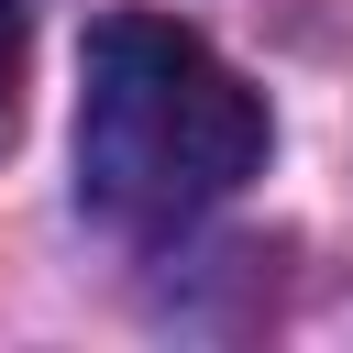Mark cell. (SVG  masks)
Returning <instances> with one entry per match:
<instances>
[{
	"mask_svg": "<svg viewBox=\"0 0 353 353\" xmlns=\"http://www.w3.org/2000/svg\"><path fill=\"white\" fill-rule=\"evenodd\" d=\"M265 176V99L165 11H110L77 66V199L121 232H176Z\"/></svg>",
	"mask_w": 353,
	"mask_h": 353,
	"instance_id": "6da1fadb",
	"label": "cell"
},
{
	"mask_svg": "<svg viewBox=\"0 0 353 353\" xmlns=\"http://www.w3.org/2000/svg\"><path fill=\"white\" fill-rule=\"evenodd\" d=\"M11 110H22V11L0 0V132H11Z\"/></svg>",
	"mask_w": 353,
	"mask_h": 353,
	"instance_id": "7a4b0ae2",
	"label": "cell"
}]
</instances>
